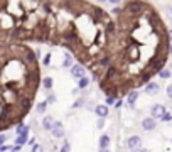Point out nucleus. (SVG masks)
Segmentation results:
<instances>
[{
  "label": "nucleus",
  "mask_w": 172,
  "mask_h": 152,
  "mask_svg": "<svg viewBox=\"0 0 172 152\" xmlns=\"http://www.w3.org/2000/svg\"><path fill=\"white\" fill-rule=\"evenodd\" d=\"M113 36L111 14L88 0H0V42L64 47L93 78Z\"/></svg>",
  "instance_id": "nucleus-1"
},
{
  "label": "nucleus",
  "mask_w": 172,
  "mask_h": 152,
  "mask_svg": "<svg viewBox=\"0 0 172 152\" xmlns=\"http://www.w3.org/2000/svg\"><path fill=\"white\" fill-rule=\"evenodd\" d=\"M115 36L106 61L93 80L105 96L121 98L145 86L165 68L167 27L149 0H123L111 12Z\"/></svg>",
  "instance_id": "nucleus-2"
},
{
  "label": "nucleus",
  "mask_w": 172,
  "mask_h": 152,
  "mask_svg": "<svg viewBox=\"0 0 172 152\" xmlns=\"http://www.w3.org/2000/svg\"><path fill=\"white\" fill-rule=\"evenodd\" d=\"M39 56L27 44L0 42V134L22 124L41 86Z\"/></svg>",
  "instance_id": "nucleus-3"
},
{
  "label": "nucleus",
  "mask_w": 172,
  "mask_h": 152,
  "mask_svg": "<svg viewBox=\"0 0 172 152\" xmlns=\"http://www.w3.org/2000/svg\"><path fill=\"white\" fill-rule=\"evenodd\" d=\"M127 147H128L130 150H133V152L140 150V147H142V139L138 137V135H132V137L127 140Z\"/></svg>",
  "instance_id": "nucleus-4"
},
{
  "label": "nucleus",
  "mask_w": 172,
  "mask_h": 152,
  "mask_svg": "<svg viewBox=\"0 0 172 152\" xmlns=\"http://www.w3.org/2000/svg\"><path fill=\"white\" fill-rule=\"evenodd\" d=\"M51 132H52V135H54L56 139H62V137L66 135V134H64V127H62V124H61V122H56V120L52 122Z\"/></svg>",
  "instance_id": "nucleus-5"
},
{
  "label": "nucleus",
  "mask_w": 172,
  "mask_h": 152,
  "mask_svg": "<svg viewBox=\"0 0 172 152\" xmlns=\"http://www.w3.org/2000/svg\"><path fill=\"white\" fill-rule=\"evenodd\" d=\"M69 69H71V75L76 78V80H78V78H81V76H86V68L83 66V64H79V63L73 64Z\"/></svg>",
  "instance_id": "nucleus-6"
},
{
  "label": "nucleus",
  "mask_w": 172,
  "mask_h": 152,
  "mask_svg": "<svg viewBox=\"0 0 172 152\" xmlns=\"http://www.w3.org/2000/svg\"><path fill=\"white\" fill-rule=\"evenodd\" d=\"M164 113H165V106L160 105V103L154 105L152 108H150V115H152V118H160Z\"/></svg>",
  "instance_id": "nucleus-7"
},
{
  "label": "nucleus",
  "mask_w": 172,
  "mask_h": 152,
  "mask_svg": "<svg viewBox=\"0 0 172 152\" xmlns=\"http://www.w3.org/2000/svg\"><path fill=\"white\" fill-rule=\"evenodd\" d=\"M159 91H160V86H159V83H155V81H149V83L145 85L147 95H157Z\"/></svg>",
  "instance_id": "nucleus-8"
},
{
  "label": "nucleus",
  "mask_w": 172,
  "mask_h": 152,
  "mask_svg": "<svg viewBox=\"0 0 172 152\" xmlns=\"http://www.w3.org/2000/svg\"><path fill=\"white\" fill-rule=\"evenodd\" d=\"M95 113L98 115L100 118H106L108 113H110V110H108V105H105V103L96 105V106H95Z\"/></svg>",
  "instance_id": "nucleus-9"
},
{
  "label": "nucleus",
  "mask_w": 172,
  "mask_h": 152,
  "mask_svg": "<svg viewBox=\"0 0 172 152\" xmlns=\"http://www.w3.org/2000/svg\"><path fill=\"white\" fill-rule=\"evenodd\" d=\"M155 127H157V122H155V118H152V117H147L142 120V129L144 130H154Z\"/></svg>",
  "instance_id": "nucleus-10"
},
{
  "label": "nucleus",
  "mask_w": 172,
  "mask_h": 152,
  "mask_svg": "<svg viewBox=\"0 0 172 152\" xmlns=\"http://www.w3.org/2000/svg\"><path fill=\"white\" fill-rule=\"evenodd\" d=\"M137 100H138V93H137V90H132V91H128V93H127V103H128V106H132V108H133V105L137 103Z\"/></svg>",
  "instance_id": "nucleus-11"
},
{
  "label": "nucleus",
  "mask_w": 172,
  "mask_h": 152,
  "mask_svg": "<svg viewBox=\"0 0 172 152\" xmlns=\"http://www.w3.org/2000/svg\"><path fill=\"white\" fill-rule=\"evenodd\" d=\"M90 83H91V80H90L88 76L78 78V90H85V88H88V86H90Z\"/></svg>",
  "instance_id": "nucleus-12"
},
{
  "label": "nucleus",
  "mask_w": 172,
  "mask_h": 152,
  "mask_svg": "<svg viewBox=\"0 0 172 152\" xmlns=\"http://www.w3.org/2000/svg\"><path fill=\"white\" fill-rule=\"evenodd\" d=\"M52 85H54V80L51 76H46V78H42V80H41V86H42V88H46L49 91V90H52Z\"/></svg>",
  "instance_id": "nucleus-13"
},
{
  "label": "nucleus",
  "mask_w": 172,
  "mask_h": 152,
  "mask_svg": "<svg viewBox=\"0 0 172 152\" xmlns=\"http://www.w3.org/2000/svg\"><path fill=\"white\" fill-rule=\"evenodd\" d=\"M29 125H26L22 122V124H19V125H15V132H17V135H29Z\"/></svg>",
  "instance_id": "nucleus-14"
},
{
  "label": "nucleus",
  "mask_w": 172,
  "mask_h": 152,
  "mask_svg": "<svg viewBox=\"0 0 172 152\" xmlns=\"http://www.w3.org/2000/svg\"><path fill=\"white\" fill-rule=\"evenodd\" d=\"M110 135H106V134H103L101 137H100V149H108L110 147Z\"/></svg>",
  "instance_id": "nucleus-15"
},
{
  "label": "nucleus",
  "mask_w": 172,
  "mask_h": 152,
  "mask_svg": "<svg viewBox=\"0 0 172 152\" xmlns=\"http://www.w3.org/2000/svg\"><path fill=\"white\" fill-rule=\"evenodd\" d=\"M73 59H74V57L71 56L69 52H68V54H64V59H62V68H71V66L74 64Z\"/></svg>",
  "instance_id": "nucleus-16"
},
{
  "label": "nucleus",
  "mask_w": 172,
  "mask_h": 152,
  "mask_svg": "<svg viewBox=\"0 0 172 152\" xmlns=\"http://www.w3.org/2000/svg\"><path fill=\"white\" fill-rule=\"evenodd\" d=\"M52 122H54V118L52 117H44V120H42V127L46 130H51V127H52Z\"/></svg>",
  "instance_id": "nucleus-17"
},
{
  "label": "nucleus",
  "mask_w": 172,
  "mask_h": 152,
  "mask_svg": "<svg viewBox=\"0 0 172 152\" xmlns=\"http://www.w3.org/2000/svg\"><path fill=\"white\" fill-rule=\"evenodd\" d=\"M157 75H159V76H160V78H162V80H169V78L172 76V73H170V71H169V69H167V68H162V69H160V71H159V73H157Z\"/></svg>",
  "instance_id": "nucleus-18"
},
{
  "label": "nucleus",
  "mask_w": 172,
  "mask_h": 152,
  "mask_svg": "<svg viewBox=\"0 0 172 152\" xmlns=\"http://www.w3.org/2000/svg\"><path fill=\"white\" fill-rule=\"evenodd\" d=\"M36 110H37L39 113H44L46 110H47V101H46V100H44V101H39V103H37V108H36Z\"/></svg>",
  "instance_id": "nucleus-19"
},
{
  "label": "nucleus",
  "mask_w": 172,
  "mask_h": 152,
  "mask_svg": "<svg viewBox=\"0 0 172 152\" xmlns=\"http://www.w3.org/2000/svg\"><path fill=\"white\" fill-rule=\"evenodd\" d=\"M27 140H29L27 135H17V139H15V144H17V145H24V144H27Z\"/></svg>",
  "instance_id": "nucleus-20"
},
{
  "label": "nucleus",
  "mask_w": 172,
  "mask_h": 152,
  "mask_svg": "<svg viewBox=\"0 0 172 152\" xmlns=\"http://www.w3.org/2000/svg\"><path fill=\"white\" fill-rule=\"evenodd\" d=\"M56 95H54V93H47V98H46V101H47V105L49 103H56Z\"/></svg>",
  "instance_id": "nucleus-21"
},
{
  "label": "nucleus",
  "mask_w": 172,
  "mask_h": 152,
  "mask_svg": "<svg viewBox=\"0 0 172 152\" xmlns=\"http://www.w3.org/2000/svg\"><path fill=\"white\" fill-rule=\"evenodd\" d=\"M71 150V144L68 140H64V144H62V147H61V152H69Z\"/></svg>",
  "instance_id": "nucleus-22"
},
{
  "label": "nucleus",
  "mask_w": 172,
  "mask_h": 152,
  "mask_svg": "<svg viewBox=\"0 0 172 152\" xmlns=\"http://www.w3.org/2000/svg\"><path fill=\"white\" fill-rule=\"evenodd\" d=\"M49 63H51V52H47V54L44 56V59H42V64H44V66H49Z\"/></svg>",
  "instance_id": "nucleus-23"
},
{
  "label": "nucleus",
  "mask_w": 172,
  "mask_h": 152,
  "mask_svg": "<svg viewBox=\"0 0 172 152\" xmlns=\"http://www.w3.org/2000/svg\"><path fill=\"white\" fill-rule=\"evenodd\" d=\"M160 120H164V122H170V120H172V115H170L169 112H165V113H164L162 117H160Z\"/></svg>",
  "instance_id": "nucleus-24"
},
{
  "label": "nucleus",
  "mask_w": 172,
  "mask_h": 152,
  "mask_svg": "<svg viewBox=\"0 0 172 152\" xmlns=\"http://www.w3.org/2000/svg\"><path fill=\"white\" fill-rule=\"evenodd\" d=\"M113 105H115V108H121V105H123V100H121V98H116Z\"/></svg>",
  "instance_id": "nucleus-25"
},
{
  "label": "nucleus",
  "mask_w": 172,
  "mask_h": 152,
  "mask_svg": "<svg viewBox=\"0 0 172 152\" xmlns=\"http://www.w3.org/2000/svg\"><path fill=\"white\" fill-rule=\"evenodd\" d=\"M96 127H98V129H103V127H105V118H98V122H96Z\"/></svg>",
  "instance_id": "nucleus-26"
},
{
  "label": "nucleus",
  "mask_w": 172,
  "mask_h": 152,
  "mask_svg": "<svg viewBox=\"0 0 172 152\" xmlns=\"http://www.w3.org/2000/svg\"><path fill=\"white\" fill-rule=\"evenodd\" d=\"M115 100H116V98H113V96H106V103H105V105H113V103H115Z\"/></svg>",
  "instance_id": "nucleus-27"
},
{
  "label": "nucleus",
  "mask_w": 172,
  "mask_h": 152,
  "mask_svg": "<svg viewBox=\"0 0 172 152\" xmlns=\"http://www.w3.org/2000/svg\"><path fill=\"white\" fill-rule=\"evenodd\" d=\"M9 149H10V147H9V145H5V144H2V145H0V152H7Z\"/></svg>",
  "instance_id": "nucleus-28"
},
{
  "label": "nucleus",
  "mask_w": 172,
  "mask_h": 152,
  "mask_svg": "<svg viewBox=\"0 0 172 152\" xmlns=\"http://www.w3.org/2000/svg\"><path fill=\"white\" fill-rule=\"evenodd\" d=\"M10 149H12V152H19L20 149H22V145H17V144H15L14 147H10Z\"/></svg>",
  "instance_id": "nucleus-29"
},
{
  "label": "nucleus",
  "mask_w": 172,
  "mask_h": 152,
  "mask_svg": "<svg viewBox=\"0 0 172 152\" xmlns=\"http://www.w3.org/2000/svg\"><path fill=\"white\" fill-rule=\"evenodd\" d=\"M108 2H110L111 5H120V3L123 2V0H108Z\"/></svg>",
  "instance_id": "nucleus-30"
},
{
  "label": "nucleus",
  "mask_w": 172,
  "mask_h": 152,
  "mask_svg": "<svg viewBox=\"0 0 172 152\" xmlns=\"http://www.w3.org/2000/svg\"><path fill=\"white\" fill-rule=\"evenodd\" d=\"M167 96H169V98H172V85H169V86H167Z\"/></svg>",
  "instance_id": "nucleus-31"
},
{
  "label": "nucleus",
  "mask_w": 172,
  "mask_h": 152,
  "mask_svg": "<svg viewBox=\"0 0 172 152\" xmlns=\"http://www.w3.org/2000/svg\"><path fill=\"white\" fill-rule=\"evenodd\" d=\"M5 140H7V135H2V134H0V145H2Z\"/></svg>",
  "instance_id": "nucleus-32"
},
{
  "label": "nucleus",
  "mask_w": 172,
  "mask_h": 152,
  "mask_svg": "<svg viewBox=\"0 0 172 152\" xmlns=\"http://www.w3.org/2000/svg\"><path fill=\"white\" fill-rule=\"evenodd\" d=\"M167 37H169V41H172V29H167Z\"/></svg>",
  "instance_id": "nucleus-33"
},
{
  "label": "nucleus",
  "mask_w": 172,
  "mask_h": 152,
  "mask_svg": "<svg viewBox=\"0 0 172 152\" xmlns=\"http://www.w3.org/2000/svg\"><path fill=\"white\" fill-rule=\"evenodd\" d=\"M167 51H169V54H172V42H169V49Z\"/></svg>",
  "instance_id": "nucleus-34"
},
{
  "label": "nucleus",
  "mask_w": 172,
  "mask_h": 152,
  "mask_svg": "<svg viewBox=\"0 0 172 152\" xmlns=\"http://www.w3.org/2000/svg\"><path fill=\"white\" fill-rule=\"evenodd\" d=\"M37 149H39V145H36V144H34V149H32V152H37Z\"/></svg>",
  "instance_id": "nucleus-35"
},
{
  "label": "nucleus",
  "mask_w": 172,
  "mask_h": 152,
  "mask_svg": "<svg viewBox=\"0 0 172 152\" xmlns=\"http://www.w3.org/2000/svg\"><path fill=\"white\" fill-rule=\"evenodd\" d=\"M100 152H110L108 149H100Z\"/></svg>",
  "instance_id": "nucleus-36"
},
{
  "label": "nucleus",
  "mask_w": 172,
  "mask_h": 152,
  "mask_svg": "<svg viewBox=\"0 0 172 152\" xmlns=\"http://www.w3.org/2000/svg\"><path fill=\"white\" fill-rule=\"evenodd\" d=\"M140 152H147V149H142V147H140Z\"/></svg>",
  "instance_id": "nucleus-37"
},
{
  "label": "nucleus",
  "mask_w": 172,
  "mask_h": 152,
  "mask_svg": "<svg viewBox=\"0 0 172 152\" xmlns=\"http://www.w3.org/2000/svg\"><path fill=\"white\" fill-rule=\"evenodd\" d=\"M96 2H108V0H96Z\"/></svg>",
  "instance_id": "nucleus-38"
},
{
  "label": "nucleus",
  "mask_w": 172,
  "mask_h": 152,
  "mask_svg": "<svg viewBox=\"0 0 172 152\" xmlns=\"http://www.w3.org/2000/svg\"><path fill=\"white\" fill-rule=\"evenodd\" d=\"M170 17H172V7H170Z\"/></svg>",
  "instance_id": "nucleus-39"
}]
</instances>
